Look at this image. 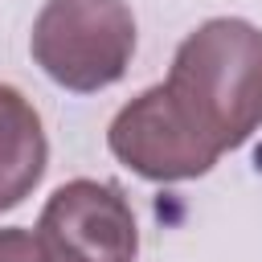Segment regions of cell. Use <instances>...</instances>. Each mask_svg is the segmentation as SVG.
Here are the masks:
<instances>
[{
    "mask_svg": "<svg viewBox=\"0 0 262 262\" xmlns=\"http://www.w3.org/2000/svg\"><path fill=\"white\" fill-rule=\"evenodd\" d=\"M164 86L217 151L242 147L262 127V29L237 16L205 20L180 41Z\"/></svg>",
    "mask_w": 262,
    "mask_h": 262,
    "instance_id": "obj_1",
    "label": "cell"
},
{
    "mask_svg": "<svg viewBox=\"0 0 262 262\" xmlns=\"http://www.w3.org/2000/svg\"><path fill=\"white\" fill-rule=\"evenodd\" d=\"M33 61L66 90L115 86L135 53V16L123 0H45L29 33Z\"/></svg>",
    "mask_w": 262,
    "mask_h": 262,
    "instance_id": "obj_2",
    "label": "cell"
},
{
    "mask_svg": "<svg viewBox=\"0 0 262 262\" xmlns=\"http://www.w3.org/2000/svg\"><path fill=\"white\" fill-rule=\"evenodd\" d=\"M106 143L115 160H123L135 176L156 180V184L196 180L221 160V151L180 115L164 82L135 94L111 119Z\"/></svg>",
    "mask_w": 262,
    "mask_h": 262,
    "instance_id": "obj_4",
    "label": "cell"
},
{
    "mask_svg": "<svg viewBox=\"0 0 262 262\" xmlns=\"http://www.w3.org/2000/svg\"><path fill=\"white\" fill-rule=\"evenodd\" d=\"M37 242L49 262H135L139 225L106 180H66L41 209Z\"/></svg>",
    "mask_w": 262,
    "mask_h": 262,
    "instance_id": "obj_3",
    "label": "cell"
},
{
    "mask_svg": "<svg viewBox=\"0 0 262 262\" xmlns=\"http://www.w3.org/2000/svg\"><path fill=\"white\" fill-rule=\"evenodd\" d=\"M49 143L37 106L16 90L0 82V213L16 209L45 176Z\"/></svg>",
    "mask_w": 262,
    "mask_h": 262,
    "instance_id": "obj_5",
    "label": "cell"
},
{
    "mask_svg": "<svg viewBox=\"0 0 262 262\" xmlns=\"http://www.w3.org/2000/svg\"><path fill=\"white\" fill-rule=\"evenodd\" d=\"M0 262H49L37 233L29 229H0Z\"/></svg>",
    "mask_w": 262,
    "mask_h": 262,
    "instance_id": "obj_6",
    "label": "cell"
}]
</instances>
